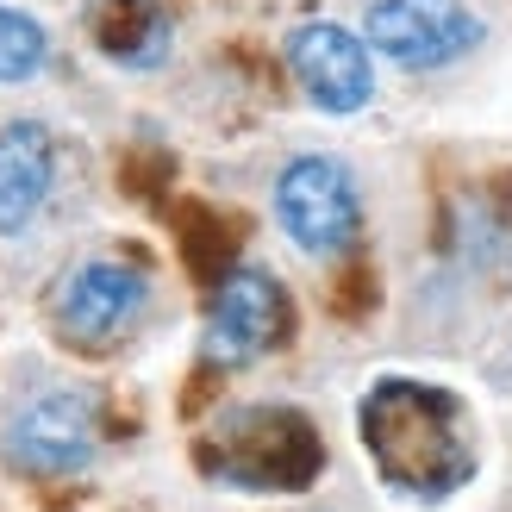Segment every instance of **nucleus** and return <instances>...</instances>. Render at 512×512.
Segmentation results:
<instances>
[{
	"instance_id": "9d476101",
	"label": "nucleus",
	"mask_w": 512,
	"mask_h": 512,
	"mask_svg": "<svg viewBox=\"0 0 512 512\" xmlns=\"http://www.w3.org/2000/svg\"><path fill=\"white\" fill-rule=\"evenodd\" d=\"M88 32L100 57L119 69H157L169 57V7L163 0H88Z\"/></svg>"
},
{
	"instance_id": "7ed1b4c3",
	"label": "nucleus",
	"mask_w": 512,
	"mask_h": 512,
	"mask_svg": "<svg viewBox=\"0 0 512 512\" xmlns=\"http://www.w3.org/2000/svg\"><path fill=\"white\" fill-rule=\"evenodd\" d=\"M275 219L306 256H344L363 232V194L338 157H294L275 182Z\"/></svg>"
},
{
	"instance_id": "39448f33",
	"label": "nucleus",
	"mask_w": 512,
	"mask_h": 512,
	"mask_svg": "<svg viewBox=\"0 0 512 512\" xmlns=\"http://www.w3.org/2000/svg\"><path fill=\"white\" fill-rule=\"evenodd\" d=\"M363 38L400 69H444L481 44V19L463 0H369Z\"/></svg>"
},
{
	"instance_id": "9b49d317",
	"label": "nucleus",
	"mask_w": 512,
	"mask_h": 512,
	"mask_svg": "<svg viewBox=\"0 0 512 512\" xmlns=\"http://www.w3.org/2000/svg\"><path fill=\"white\" fill-rule=\"evenodd\" d=\"M50 63V38L32 13L0 7V82H32V75Z\"/></svg>"
},
{
	"instance_id": "f257e3e1",
	"label": "nucleus",
	"mask_w": 512,
	"mask_h": 512,
	"mask_svg": "<svg viewBox=\"0 0 512 512\" xmlns=\"http://www.w3.org/2000/svg\"><path fill=\"white\" fill-rule=\"evenodd\" d=\"M356 431L375 475L406 500H444L469 488L481 469V438L463 394H450L444 381H406L388 375L375 381L356 406Z\"/></svg>"
},
{
	"instance_id": "1a4fd4ad",
	"label": "nucleus",
	"mask_w": 512,
	"mask_h": 512,
	"mask_svg": "<svg viewBox=\"0 0 512 512\" xmlns=\"http://www.w3.org/2000/svg\"><path fill=\"white\" fill-rule=\"evenodd\" d=\"M57 182V144L38 119L0 125V232H25Z\"/></svg>"
},
{
	"instance_id": "20e7f679",
	"label": "nucleus",
	"mask_w": 512,
	"mask_h": 512,
	"mask_svg": "<svg viewBox=\"0 0 512 512\" xmlns=\"http://www.w3.org/2000/svg\"><path fill=\"white\" fill-rule=\"evenodd\" d=\"M94 450H100V406L82 388L38 394L32 406H19V419L7 425V463L19 475H38V481L88 469Z\"/></svg>"
},
{
	"instance_id": "0eeeda50",
	"label": "nucleus",
	"mask_w": 512,
	"mask_h": 512,
	"mask_svg": "<svg viewBox=\"0 0 512 512\" xmlns=\"http://www.w3.org/2000/svg\"><path fill=\"white\" fill-rule=\"evenodd\" d=\"M144 294H150L144 269L113 263V256H94V263H82V269L63 275L57 306H50V313H57V331H63L69 344L107 350V344L125 338V325L144 313Z\"/></svg>"
},
{
	"instance_id": "423d86ee",
	"label": "nucleus",
	"mask_w": 512,
	"mask_h": 512,
	"mask_svg": "<svg viewBox=\"0 0 512 512\" xmlns=\"http://www.w3.org/2000/svg\"><path fill=\"white\" fill-rule=\"evenodd\" d=\"M288 288L269 275V269H232L219 281L213 294V313H207V356L225 369H244L256 363V356L281 350V338H288Z\"/></svg>"
},
{
	"instance_id": "f03ea898",
	"label": "nucleus",
	"mask_w": 512,
	"mask_h": 512,
	"mask_svg": "<svg viewBox=\"0 0 512 512\" xmlns=\"http://www.w3.org/2000/svg\"><path fill=\"white\" fill-rule=\"evenodd\" d=\"M200 469L244 494H300L325 469V444L294 406H232L200 438Z\"/></svg>"
},
{
	"instance_id": "6e6552de",
	"label": "nucleus",
	"mask_w": 512,
	"mask_h": 512,
	"mask_svg": "<svg viewBox=\"0 0 512 512\" xmlns=\"http://www.w3.org/2000/svg\"><path fill=\"white\" fill-rule=\"evenodd\" d=\"M288 69L319 113H363L369 94H375L369 38H356L331 19H313L288 38Z\"/></svg>"
}]
</instances>
